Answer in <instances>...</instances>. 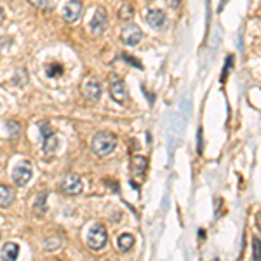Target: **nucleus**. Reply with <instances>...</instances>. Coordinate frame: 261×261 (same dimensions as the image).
Instances as JSON below:
<instances>
[{
    "instance_id": "f03ea898",
    "label": "nucleus",
    "mask_w": 261,
    "mask_h": 261,
    "mask_svg": "<svg viewBox=\"0 0 261 261\" xmlns=\"http://www.w3.org/2000/svg\"><path fill=\"white\" fill-rule=\"evenodd\" d=\"M107 241H108V235H107V228L105 225L101 223H96V225L91 226V230L87 231V246L94 251H99L107 246Z\"/></svg>"
},
{
    "instance_id": "4468645a",
    "label": "nucleus",
    "mask_w": 261,
    "mask_h": 261,
    "mask_svg": "<svg viewBox=\"0 0 261 261\" xmlns=\"http://www.w3.org/2000/svg\"><path fill=\"white\" fill-rule=\"evenodd\" d=\"M146 166H148V161L143 155H134L133 161H130V167L136 174H143L146 171Z\"/></svg>"
},
{
    "instance_id": "b1692460",
    "label": "nucleus",
    "mask_w": 261,
    "mask_h": 261,
    "mask_svg": "<svg viewBox=\"0 0 261 261\" xmlns=\"http://www.w3.org/2000/svg\"><path fill=\"white\" fill-rule=\"evenodd\" d=\"M122 58H124L125 61L133 63V65H134V66H138V68H141V63H140V61H134V60H133V56H129V54H124Z\"/></svg>"
},
{
    "instance_id": "1a4fd4ad",
    "label": "nucleus",
    "mask_w": 261,
    "mask_h": 261,
    "mask_svg": "<svg viewBox=\"0 0 261 261\" xmlns=\"http://www.w3.org/2000/svg\"><path fill=\"white\" fill-rule=\"evenodd\" d=\"M82 92H84V96H86L89 101H98L101 98V86H99V82H96V81H89L86 84V86L82 87Z\"/></svg>"
},
{
    "instance_id": "412c9836",
    "label": "nucleus",
    "mask_w": 261,
    "mask_h": 261,
    "mask_svg": "<svg viewBox=\"0 0 261 261\" xmlns=\"http://www.w3.org/2000/svg\"><path fill=\"white\" fill-rule=\"evenodd\" d=\"M45 70H47V75H49V77H60L61 71H63V68H61L60 65H49Z\"/></svg>"
},
{
    "instance_id": "9d476101",
    "label": "nucleus",
    "mask_w": 261,
    "mask_h": 261,
    "mask_svg": "<svg viewBox=\"0 0 261 261\" xmlns=\"http://www.w3.org/2000/svg\"><path fill=\"white\" fill-rule=\"evenodd\" d=\"M18 254H19L18 244L7 242L6 246L2 247V254H0V258H2V261H16L18 259Z\"/></svg>"
},
{
    "instance_id": "423d86ee",
    "label": "nucleus",
    "mask_w": 261,
    "mask_h": 261,
    "mask_svg": "<svg viewBox=\"0 0 261 261\" xmlns=\"http://www.w3.org/2000/svg\"><path fill=\"white\" fill-rule=\"evenodd\" d=\"M82 9H84L82 2H77V0L66 2L65 6H63V18H65V21H68V23H75V21L81 18Z\"/></svg>"
},
{
    "instance_id": "20e7f679",
    "label": "nucleus",
    "mask_w": 261,
    "mask_h": 261,
    "mask_svg": "<svg viewBox=\"0 0 261 261\" xmlns=\"http://www.w3.org/2000/svg\"><path fill=\"white\" fill-rule=\"evenodd\" d=\"M107 24H108V14L103 7H98L92 16L91 23H89V30L92 35H101L105 30H107Z\"/></svg>"
},
{
    "instance_id": "ddd939ff",
    "label": "nucleus",
    "mask_w": 261,
    "mask_h": 261,
    "mask_svg": "<svg viewBox=\"0 0 261 261\" xmlns=\"http://www.w3.org/2000/svg\"><path fill=\"white\" fill-rule=\"evenodd\" d=\"M14 200V190L6 185H0V207H7Z\"/></svg>"
},
{
    "instance_id": "7ed1b4c3",
    "label": "nucleus",
    "mask_w": 261,
    "mask_h": 261,
    "mask_svg": "<svg viewBox=\"0 0 261 261\" xmlns=\"http://www.w3.org/2000/svg\"><path fill=\"white\" fill-rule=\"evenodd\" d=\"M32 174H33L32 164L23 161L14 167V171H12V179H14V183L18 185V187H24V185L32 179Z\"/></svg>"
},
{
    "instance_id": "6ab92c4d",
    "label": "nucleus",
    "mask_w": 261,
    "mask_h": 261,
    "mask_svg": "<svg viewBox=\"0 0 261 261\" xmlns=\"http://www.w3.org/2000/svg\"><path fill=\"white\" fill-rule=\"evenodd\" d=\"M32 6L39 7V9H53L54 2H49V0H32Z\"/></svg>"
},
{
    "instance_id": "dca6fc26",
    "label": "nucleus",
    "mask_w": 261,
    "mask_h": 261,
    "mask_svg": "<svg viewBox=\"0 0 261 261\" xmlns=\"http://www.w3.org/2000/svg\"><path fill=\"white\" fill-rule=\"evenodd\" d=\"M45 202H47V192L40 193V195L37 197L35 204H33V211H35L37 214H44L45 211H47V205H45Z\"/></svg>"
},
{
    "instance_id": "f8f14e48",
    "label": "nucleus",
    "mask_w": 261,
    "mask_h": 261,
    "mask_svg": "<svg viewBox=\"0 0 261 261\" xmlns=\"http://www.w3.org/2000/svg\"><path fill=\"white\" fill-rule=\"evenodd\" d=\"M58 146H60V140H58L54 134H50V136L44 138V145H42V148H44V153L47 155V157H50V155L56 153Z\"/></svg>"
},
{
    "instance_id": "39448f33",
    "label": "nucleus",
    "mask_w": 261,
    "mask_h": 261,
    "mask_svg": "<svg viewBox=\"0 0 261 261\" xmlns=\"http://www.w3.org/2000/svg\"><path fill=\"white\" fill-rule=\"evenodd\" d=\"M82 188H84V185H82L81 176L75 174V172L66 174L61 183V190L65 193H68V195H79V193L82 192Z\"/></svg>"
},
{
    "instance_id": "f3484780",
    "label": "nucleus",
    "mask_w": 261,
    "mask_h": 261,
    "mask_svg": "<svg viewBox=\"0 0 261 261\" xmlns=\"http://www.w3.org/2000/svg\"><path fill=\"white\" fill-rule=\"evenodd\" d=\"M6 125H7V130H9V138H12V140H18V138L21 136V125L14 120H7Z\"/></svg>"
},
{
    "instance_id": "393cba45",
    "label": "nucleus",
    "mask_w": 261,
    "mask_h": 261,
    "mask_svg": "<svg viewBox=\"0 0 261 261\" xmlns=\"http://www.w3.org/2000/svg\"><path fill=\"white\" fill-rule=\"evenodd\" d=\"M256 226H258V230H259V233H261V211L256 214Z\"/></svg>"
},
{
    "instance_id": "5701e85b",
    "label": "nucleus",
    "mask_w": 261,
    "mask_h": 261,
    "mask_svg": "<svg viewBox=\"0 0 261 261\" xmlns=\"http://www.w3.org/2000/svg\"><path fill=\"white\" fill-rule=\"evenodd\" d=\"M40 130H42V134H44V138H47V136H50V127H49V124L47 122H42L40 124Z\"/></svg>"
},
{
    "instance_id": "a878e982",
    "label": "nucleus",
    "mask_w": 261,
    "mask_h": 261,
    "mask_svg": "<svg viewBox=\"0 0 261 261\" xmlns=\"http://www.w3.org/2000/svg\"><path fill=\"white\" fill-rule=\"evenodd\" d=\"M202 145H204V141H202V129H199V153H202Z\"/></svg>"
},
{
    "instance_id": "9b49d317",
    "label": "nucleus",
    "mask_w": 261,
    "mask_h": 261,
    "mask_svg": "<svg viewBox=\"0 0 261 261\" xmlns=\"http://www.w3.org/2000/svg\"><path fill=\"white\" fill-rule=\"evenodd\" d=\"M146 21H148L150 27L161 28V27H164V23H166V14H164L162 11H159V9H153V11L148 12V16H146Z\"/></svg>"
},
{
    "instance_id": "f257e3e1",
    "label": "nucleus",
    "mask_w": 261,
    "mask_h": 261,
    "mask_svg": "<svg viewBox=\"0 0 261 261\" xmlns=\"http://www.w3.org/2000/svg\"><path fill=\"white\" fill-rule=\"evenodd\" d=\"M117 146V138L110 133H98L94 134L91 141V150L99 157H107L110 155Z\"/></svg>"
},
{
    "instance_id": "aec40b11",
    "label": "nucleus",
    "mask_w": 261,
    "mask_h": 261,
    "mask_svg": "<svg viewBox=\"0 0 261 261\" xmlns=\"http://www.w3.org/2000/svg\"><path fill=\"white\" fill-rule=\"evenodd\" d=\"M119 18H120V19H130V18H133V7H130L129 4H127V6H124V7L120 9Z\"/></svg>"
},
{
    "instance_id": "2eb2a0df",
    "label": "nucleus",
    "mask_w": 261,
    "mask_h": 261,
    "mask_svg": "<svg viewBox=\"0 0 261 261\" xmlns=\"http://www.w3.org/2000/svg\"><path fill=\"white\" fill-rule=\"evenodd\" d=\"M117 246H119L120 251H130L134 247V237L130 233H122L119 239H117Z\"/></svg>"
},
{
    "instance_id": "cd10ccee",
    "label": "nucleus",
    "mask_w": 261,
    "mask_h": 261,
    "mask_svg": "<svg viewBox=\"0 0 261 261\" xmlns=\"http://www.w3.org/2000/svg\"><path fill=\"white\" fill-rule=\"evenodd\" d=\"M216 261H218V259H216Z\"/></svg>"
},
{
    "instance_id": "bb28decb",
    "label": "nucleus",
    "mask_w": 261,
    "mask_h": 261,
    "mask_svg": "<svg viewBox=\"0 0 261 261\" xmlns=\"http://www.w3.org/2000/svg\"><path fill=\"white\" fill-rule=\"evenodd\" d=\"M4 19V11H2V7H0V21Z\"/></svg>"
},
{
    "instance_id": "6e6552de",
    "label": "nucleus",
    "mask_w": 261,
    "mask_h": 261,
    "mask_svg": "<svg viewBox=\"0 0 261 261\" xmlns=\"http://www.w3.org/2000/svg\"><path fill=\"white\" fill-rule=\"evenodd\" d=\"M110 94H112V98L117 101V103H124V101L127 99V96H129L127 87H125V82L120 81V79L113 81L110 84Z\"/></svg>"
},
{
    "instance_id": "4be33fe9",
    "label": "nucleus",
    "mask_w": 261,
    "mask_h": 261,
    "mask_svg": "<svg viewBox=\"0 0 261 261\" xmlns=\"http://www.w3.org/2000/svg\"><path fill=\"white\" fill-rule=\"evenodd\" d=\"M231 63H233V56H228V60H226V65H225V68H223V73H221V82H225L226 77H228L230 68H231Z\"/></svg>"
},
{
    "instance_id": "0eeeda50",
    "label": "nucleus",
    "mask_w": 261,
    "mask_h": 261,
    "mask_svg": "<svg viewBox=\"0 0 261 261\" xmlns=\"http://www.w3.org/2000/svg\"><path fill=\"white\" fill-rule=\"evenodd\" d=\"M141 39H143V33L136 24H127V27H124V30H122V40L127 45L140 44Z\"/></svg>"
},
{
    "instance_id": "a211bd4d",
    "label": "nucleus",
    "mask_w": 261,
    "mask_h": 261,
    "mask_svg": "<svg viewBox=\"0 0 261 261\" xmlns=\"http://www.w3.org/2000/svg\"><path fill=\"white\" fill-rule=\"evenodd\" d=\"M252 259L261 261V241L259 239H252Z\"/></svg>"
}]
</instances>
